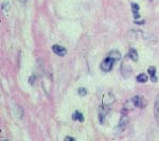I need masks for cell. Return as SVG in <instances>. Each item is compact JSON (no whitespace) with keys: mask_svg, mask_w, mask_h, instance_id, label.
<instances>
[{"mask_svg":"<svg viewBox=\"0 0 159 141\" xmlns=\"http://www.w3.org/2000/svg\"><path fill=\"white\" fill-rule=\"evenodd\" d=\"M116 61H113V58H106L105 60L102 62L101 64V69L103 70V71H105V72H108V71H110L111 69H113V64H115Z\"/></svg>","mask_w":159,"mask_h":141,"instance_id":"obj_1","label":"cell"},{"mask_svg":"<svg viewBox=\"0 0 159 141\" xmlns=\"http://www.w3.org/2000/svg\"><path fill=\"white\" fill-rule=\"evenodd\" d=\"M127 123H128V118H127L126 113H122L121 118L119 120V124H118V132H123L124 129L126 128L127 126Z\"/></svg>","mask_w":159,"mask_h":141,"instance_id":"obj_2","label":"cell"},{"mask_svg":"<svg viewBox=\"0 0 159 141\" xmlns=\"http://www.w3.org/2000/svg\"><path fill=\"white\" fill-rule=\"evenodd\" d=\"M131 102H133V104L136 106V107L144 108V106H145L144 99H143L142 97H140V95H135V97L131 99Z\"/></svg>","mask_w":159,"mask_h":141,"instance_id":"obj_3","label":"cell"},{"mask_svg":"<svg viewBox=\"0 0 159 141\" xmlns=\"http://www.w3.org/2000/svg\"><path fill=\"white\" fill-rule=\"evenodd\" d=\"M115 95L113 94H110V92H107V94L104 95L103 97V105L104 106H109L111 104L115 102Z\"/></svg>","mask_w":159,"mask_h":141,"instance_id":"obj_4","label":"cell"},{"mask_svg":"<svg viewBox=\"0 0 159 141\" xmlns=\"http://www.w3.org/2000/svg\"><path fill=\"white\" fill-rule=\"evenodd\" d=\"M52 51L58 56H65L66 54H67V50H66V48L60 46V45H54V46L52 47Z\"/></svg>","mask_w":159,"mask_h":141,"instance_id":"obj_5","label":"cell"},{"mask_svg":"<svg viewBox=\"0 0 159 141\" xmlns=\"http://www.w3.org/2000/svg\"><path fill=\"white\" fill-rule=\"evenodd\" d=\"M108 113V106H104L100 109V113H99V119H100V123L103 124L104 123V119L106 118V115Z\"/></svg>","mask_w":159,"mask_h":141,"instance_id":"obj_6","label":"cell"},{"mask_svg":"<svg viewBox=\"0 0 159 141\" xmlns=\"http://www.w3.org/2000/svg\"><path fill=\"white\" fill-rule=\"evenodd\" d=\"M154 115H155V119L159 125V94L156 97L155 104H154Z\"/></svg>","mask_w":159,"mask_h":141,"instance_id":"obj_7","label":"cell"},{"mask_svg":"<svg viewBox=\"0 0 159 141\" xmlns=\"http://www.w3.org/2000/svg\"><path fill=\"white\" fill-rule=\"evenodd\" d=\"M107 56L117 62V61H119L120 58H121V53H120L119 51H117V50H113V51H110L109 53H108Z\"/></svg>","mask_w":159,"mask_h":141,"instance_id":"obj_8","label":"cell"},{"mask_svg":"<svg viewBox=\"0 0 159 141\" xmlns=\"http://www.w3.org/2000/svg\"><path fill=\"white\" fill-rule=\"evenodd\" d=\"M128 58H131V61H134V62H137V61H138V53H137V51H136L135 49H129Z\"/></svg>","mask_w":159,"mask_h":141,"instance_id":"obj_9","label":"cell"},{"mask_svg":"<svg viewBox=\"0 0 159 141\" xmlns=\"http://www.w3.org/2000/svg\"><path fill=\"white\" fill-rule=\"evenodd\" d=\"M131 10H133L134 13V18L137 19L139 17V14H138V11H139V6L137 3H131Z\"/></svg>","mask_w":159,"mask_h":141,"instance_id":"obj_10","label":"cell"},{"mask_svg":"<svg viewBox=\"0 0 159 141\" xmlns=\"http://www.w3.org/2000/svg\"><path fill=\"white\" fill-rule=\"evenodd\" d=\"M72 119H73V120H78V121H84L83 113H80V111H76V113L72 115Z\"/></svg>","mask_w":159,"mask_h":141,"instance_id":"obj_11","label":"cell"},{"mask_svg":"<svg viewBox=\"0 0 159 141\" xmlns=\"http://www.w3.org/2000/svg\"><path fill=\"white\" fill-rule=\"evenodd\" d=\"M147 76L144 73H141L139 74V76H137V82H139V83H145V82H147Z\"/></svg>","mask_w":159,"mask_h":141,"instance_id":"obj_12","label":"cell"},{"mask_svg":"<svg viewBox=\"0 0 159 141\" xmlns=\"http://www.w3.org/2000/svg\"><path fill=\"white\" fill-rule=\"evenodd\" d=\"M10 8H11V6H10V2H9V1H6V2H3V3H2V9H3L6 12H9Z\"/></svg>","mask_w":159,"mask_h":141,"instance_id":"obj_13","label":"cell"},{"mask_svg":"<svg viewBox=\"0 0 159 141\" xmlns=\"http://www.w3.org/2000/svg\"><path fill=\"white\" fill-rule=\"evenodd\" d=\"M147 73L150 74V76H155L156 73V68L155 67H149V69H147Z\"/></svg>","mask_w":159,"mask_h":141,"instance_id":"obj_14","label":"cell"},{"mask_svg":"<svg viewBox=\"0 0 159 141\" xmlns=\"http://www.w3.org/2000/svg\"><path fill=\"white\" fill-rule=\"evenodd\" d=\"M78 94H79L80 95H82V97H84V95H87V90H86L85 88H79Z\"/></svg>","mask_w":159,"mask_h":141,"instance_id":"obj_15","label":"cell"},{"mask_svg":"<svg viewBox=\"0 0 159 141\" xmlns=\"http://www.w3.org/2000/svg\"><path fill=\"white\" fill-rule=\"evenodd\" d=\"M34 81H35V76H30V78H29V83L33 84Z\"/></svg>","mask_w":159,"mask_h":141,"instance_id":"obj_16","label":"cell"},{"mask_svg":"<svg viewBox=\"0 0 159 141\" xmlns=\"http://www.w3.org/2000/svg\"><path fill=\"white\" fill-rule=\"evenodd\" d=\"M157 76H151V81L152 82H154V83H156V82H157Z\"/></svg>","mask_w":159,"mask_h":141,"instance_id":"obj_17","label":"cell"},{"mask_svg":"<svg viewBox=\"0 0 159 141\" xmlns=\"http://www.w3.org/2000/svg\"><path fill=\"white\" fill-rule=\"evenodd\" d=\"M65 140H72V141H73V140H74V138H73V137H66V138H65Z\"/></svg>","mask_w":159,"mask_h":141,"instance_id":"obj_18","label":"cell"},{"mask_svg":"<svg viewBox=\"0 0 159 141\" xmlns=\"http://www.w3.org/2000/svg\"><path fill=\"white\" fill-rule=\"evenodd\" d=\"M19 2H26V1H28V0H18Z\"/></svg>","mask_w":159,"mask_h":141,"instance_id":"obj_19","label":"cell"}]
</instances>
